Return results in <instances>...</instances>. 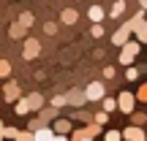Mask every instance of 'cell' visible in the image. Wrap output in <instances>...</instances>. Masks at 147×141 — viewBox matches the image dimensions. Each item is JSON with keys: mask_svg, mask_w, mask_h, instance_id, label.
I'll list each match as a JSON object with an SVG mask.
<instances>
[{"mask_svg": "<svg viewBox=\"0 0 147 141\" xmlns=\"http://www.w3.org/2000/svg\"><path fill=\"white\" fill-rule=\"evenodd\" d=\"M139 52H142V43L128 38V41L120 46V63H123V65H131L134 60H136V54H139Z\"/></svg>", "mask_w": 147, "mask_h": 141, "instance_id": "1", "label": "cell"}, {"mask_svg": "<svg viewBox=\"0 0 147 141\" xmlns=\"http://www.w3.org/2000/svg\"><path fill=\"white\" fill-rule=\"evenodd\" d=\"M38 54H41V41H38V38L25 35V38H22V57H25L27 63H33Z\"/></svg>", "mask_w": 147, "mask_h": 141, "instance_id": "2", "label": "cell"}, {"mask_svg": "<svg viewBox=\"0 0 147 141\" xmlns=\"http://www.w3.org/2000/svg\"><path fill=\"white\" fill-rule=\"evenodd\" d=\"M136 103H139V100H136V95H134V92H128V90L117 95V111H123V114H131V111L136 109Z\"/></svg>", "mask_w": 147, "mask_h": 141, "instance_id": "3", "label": "cell"}, {"mask_svg": "<svg viewBox=\"0 0 147 141\" xmlns=\"http://www.w3.org/2000/svg\"><path fill=\"white\" fill-rule=\"evenodd\" d=\"M71 128H74L71 117H55V120H52V130L57 133V138H65L71 133Z\"/></svg>", "mask_w": 147, "mask_h": 141, "instance_id": "4", "label": "cell"}, {"mask_svg": "<svg viewBox=\"0 0 147 141\" xmlns=\"http://www.w3.org/2000/svg\"><path fill=\"white\" fill-rule=\"evenodd\" d=\"M82 92H84V100H101V98L106 95V84L93 82V84H87V87H84Z\"/></svg>", "mask_w": 147, "mask_h": 141, "instance_id": "5", "label": "cell"}, {"mask_svg": "<svg viewBox=\"0 0 147 141\" xmlns=\"http://www.w3.org/2000/svg\"><path fill=\"white\" fill-rule=\"evenodd\" d=\"M120 133H123V138H125V141H144L147 138V133L142 130V125H134V122L128 128H123Z\"/></svg>", "mask_w": 147, "mask_h": 141, "instance_id": "6", "label": "cell"}, {"mask_svg": "<svg viewBox=\"0 0 147 141\" xmlns=\"http://www.w3.org/2000/svg\"><path fill=\"white\" fill-rule=\"evenodd\" d=\"M22 95V87H19V82H14V79H8V82L3 84V98L8 100V103H14L16 98Z\"/></svg>", "mask_w": 147, "mask_h": 141, "instance_id": "7", "label": "cell"}, {"mask_svg": "<svg viewBox=\"0 0 147 141\" xmlns=\"http://www.w3.org/2000/svg\"><path fill=\"white\" fill-rule=\"evenodd\" d=\"M128 38H131V27H128V22H125V25H123V27H120V30H117V33H115V35H112V38H109V41H112V43H115V46H123V43H125V41H128Z\"/></svg>", "mask_w": 147, "mask_h": 141, "instance_id": "8", "label": "cell"}, {"mask_svg": "<svg viewBox=\"0 0 147 141\" xmlns=\"http://www.w3.org/2000/svg\"><path fill=\"white\" fill-rule=\"evenodd\" d=\"M33 138H38V141H49V138H57V133L52 130V125H41V128H36V130H33Z\"/></svg>", "mask_w": 147, "mask_h": 141, "instance_id": "9", "label": "cell"}, {"mask_svg": "<svg viewBox=\"0 0 147 141\" xmlns=\"http://www.w3.org/2000/svg\"><path fill=\"white\" fill-rule=\"evenodd\" d=\"M8 35H11V38H14V41H22V38H25V35H27V27H25V25H22V22H14V25H11V27H8Z\"/></svg>", "mask_w": 147, "mask_h": 141, "instance_id": "10", "label": "cell"}, {"mask_svg": "<svg viewBox=\"0 0 147 141\" xmlns=\"http://www.w3.org/2000/svg\"><path fill=\"white\" fill-rule=\"evenodd\" d=\"M65 100H68V106H76L79 109L84 103V92L82 90H71V92H65Z\"/></svg>", "mask_w": 147, "mask_h": 141, "instance_id": "11", "label": "cell"}, {"mask_svg": "<svg viewBox=\"0 0 147 141\" xmlns=\"http://www.w3.org/2000/svg\"><path fill=\"white\" fill-rule=\"evenodd\" d=\"M104 16H106L104 5H90V8H87V19L90 22H104Z\"/></svg>", "mask_w": 147, "mask_h": 141, "instance_id": "12", "label": "cell"}, {"mask_svg": "<svg viewBox=\"0 0 147 141\" xmlns=\"http://www.w3.org/2000/svg\"><path fill=\"white\" fill-rule=\"evenodd\" d=\"M144 22H147V16H144V8H142V11H139V14H134L131 19H128V27H131V33H136L139 27L144 25Z\"/></svg>", "mask_w": 147, "mask_h": 141, "instance_id": "13", "label": "cell"}, {"mask_svg": "<svg viewBox=\"0 0 147 141\" xmlns=\"http://www.w3.org/2000/svg\"><path fill=\"white\" fill-rule=\"evenodd\" d=\"M76 19H79V14L74 8H63L60 11V22H63V25H76Z\"/></svg>", "mask_w": 147, "mask_h": 141, "instance_id": "14", "label": "cell"}, {"mask_svg": "<svg viewBox=\"0 0 147 141\" xmlns=\"http://www.w3.org/2000/svg\"><path fill=\"white\" fill-rule=\"evenodd\" d=\"M27 106H30V111H38L44 106V95L41 92H30L27 95Z\"/></svg>", "mask_w": 147, "mask_h": 141, "instance_id": "15", "label": "cell"}, {"mask_svg": "<svg viewBox=\"0 0 147 141\" xmlns=\"http://www.w3.org/2000/svg\"><path fill=\"white\" fill-rule=\"evenodd\" d=\"M14 111H16V114H19V117L30 114V106H27V98H22V95H19V98L14 100Z\"/></svg>", "mask_w": 147, "mask_h": 141, "instance_id": "16", "label": "cell"}, {"mask_svg": "<svg viewBox=\"0 0 147 141\" xmlns=\"http://www.w3.org/2000/svg\"><path fill=\"white\" fill-rule=\"evenodd\" d=\"M68 136H71L74 141H90V138H93V136H90V130H87V128H76V130L71 128V133H68Z\"/></svg>", "mask_w": 147, "mask_h": 141, "instance_id": "17", "label": "cell"}, {"mask_svg": "<svg viewBox=\"0 0 147 141\" xmlns=\"http://www.w3.org/2000/svg\"><path fill=\"white\" fill-rule=\"evenodd\" d=\"M123 11H125V0H117V3H112V8H109V19L123 16Z\"/></svg>", "mask_w": 147, "mask_h": 141, "instance_id": "18", "label": "cell"}, {"mask_svg": "<svg viewBox=\"0 0 147 141\" xmlns=\"http://www.w3.org/2000/svg\"><path fill=\"white\" fill-rule=\"evenodd\" d=\"M101 109L106 111V114H112V111H117V98H101Z\"/></svg>", "mask_w": 147, "mask_h": 141, "instance_id": "19", "label": "cell"}, {"mask_svg": "<svg viewBox=\"0 0 147 141\" xmlns=\"http://www.w3.org/2000/svg\"><path fill=\"white\" fill-rule=\"evenodd\" d=\"M71 120H76V122H84V125H87V122L93 120V114H90V111H84L82 106H79V109L74 111V117H71Z\"/></svg>", "mask_w": 147, "mask_h": 141, "instance_id": "20", "label": "cell"}, {"mask_svg": "<svg viewBox=\"0 0 147 141\" xmlns=\"http://www.w3.org/2000/svg\"><path fill=\"white\" fill-rule=\"evenodd\" d=\"M128 117H131V122H134V125H144V122H147V111H136V109H134Z\"/></svg>", "mask_w": 147, "mask_h": 141, "instance_id": "21", "label": "cell"}, {"mask_svg": "<svg viewBox=\"0 0 147 141\" xmlns=\"http://www.w3.org/2000/svg\"><path fill=\"white\" fill-rule=\"evenodd\" d=\"M16 22H22L25 27H33V22H36V16H33L30 11H22V14H19V19H16Z\"/></svg>", "mask_w": 147, "mask_h": 141, "instance_id": "22", "label": "cell"}, {"mask_svg": "<svg viewBox=\"0 0 147 141\" xmlns=\"http://www.w3.org/2000/svg\"><path fill=\"white\" fill-rule=\"evenodd\" d=\"M11 76V63L8 60H0V79H8Z\"/></svg>", "mask_w": 147, "mask_h": 141, "instance_id": "23", "label": "cell"}, {"mask_svg": "<svg viewBox=\"0 0 147 141\" xmlns=\"http://www.w3.org/2000/svg\"><path fill=\"white\" fill-rule=\"evenodd\" d=\"M49 106H55V109H63V106H68V100H65V95H55Z\"/></svg>", "mask_w": 147, "mask_h": 141, "instance_id": "24", "label": "cell"}, {"mask_svg": "<svg viewBox=\"0 0 147 141\" xmlns=\"http://www.w3.org/2000/svg\"><path fill=\"white\" fill-rule=\"evenodd\" d=\"M90 35H93V38H104V25H101V22H93V30H90Z\"/></svg>", "mask_w": 147, "mask_h": 141, "instance_id": "25", "label": "cell"}, {"mask_svg": "<svg viewBox=\"0 0 147 141\" xmlns=\"http://www.w3.org/2000/svg\"><path fill=\"white\" fill-rule=\"evenodd\" d=\"M125 79H128V82H136V79H139V68L128 65V68H125Z\"/></svg>", "mask_w": 147, "mask_h": 141, "instance_id": "26", "label": "cell"}, {"mask_svg": "<svg viewBox=\"0 0 147 141\" xmlns=\"http://www.w3.org/2000/svg\"><path fill=\"white\" fill-rule=\"evenodd\" d=\"M104 138H106V141H120V138H123V133H120V130H106V133H104Z\"/></svg>", "mask_w": 147, "mask_h": 141, "instance_id": "27", "label": "cell"}, {"mask_svg": "<svg viewBox=\"0 0 147 141\" xmlns=\"http://www.w3.org/2000/svg\"><path fill=\"white\" fill-rule=\"evenodd\" d=\"M136 38H139V43H142V41L147 43V22H144V25H142V27L136 30Z\"/></svg>", "mask_w": 147, "mask_h": 141, "instance_id": "28", "label": "cell"}, {"mask_svg": "<svg viewBox=\"0 0 147 141\" xmlns=\"http://www.w3.org/2000/svg\"><path fill=\"white\" fill-rule=\"evenodd\" d=\"M93 120H95V122H101V125H106V120H109V114H106V111L101 109L98 114H93Z\"/></svg>", "mask_w": 147, "mask_h": 141, "instance_id": "29", "label": "cell"}, {"mask_svg": "<svg viewBox=\"0 0 147 141\" xmlns=\"http://www.w3.org/2000/svg\"><path fill=\"white\" fill-rule=\"evenodd\" d=\"M136 100L147 103V84H142V87H139V92H136Z\"/></svg>", "mask_w": 147, "mask_h": 141, "instance_id": "30", "label": "cell"}, {"mask_svg": "<svg viewBox=\"0 0 147 141\" xmlns=\"http://www.w3.org/2000/svg\"><path fill=\"white\" fill-rule=\"evenodd\" d=\"M115 76H117L115 65H106V68H104V79H115Z\"/></svg>", "mask_w": 147, "mask_h": 141, "instance_id": "31", "label": "cell"}, {"mask_svg": "<svg viewBox=\"0 0 147 141\" xmlns=\"http://www.w3.org/2000/svg\"><path fill=\"white\" fill-rule=\"evenodd\" d=\"M44 30H47L49 35H55V33H57V25H55V22H47V25H44Z\"/></svg>", "mask_w": 147, "mask_h": 141, "instance_id": "32", "label": "cell"}, {"mask_svg": "<svg viewBox=\"0 0 147 141\" xmlns=\"http://www.w3.org/2000/svg\"><path fill=\"white\" fill-rule=\"evenodd\" d=\"M3 128H5V125H3V120H0V138H3Z\"/></svg>", "mask_w": 147, "mask_h": 141, "instance_id": "33", "label": "cell"}, {"mask_svg": "<svg viewBox=\"0 0 147 141\" xmlns=\"http://www.w3.org/2000/svg\"><path fill=\"white\" fill-rule=\"evenodd\" d=\"M139 5H142V8H147V0H139Z\"/></svg>", "mask_w": 147, "mask_h": 141, "instance_id": "34", "label": "cell"}, {"mask_svg": "<svg viewBox=\"0 0 147 141\" xmlns=\"http://www.w3.org/2000/svg\"><path fill=\"white\" fill-rule=\"evenodd\" d=\"M144 16H147V8H144Z\"/></svg>", "mask_w": 147, "mask_h": 141, "instance_id": "35", "label": "cell"}, {"mask_svg": "<svg viewBox=\"0 0 147 141\" xmlns=\"http://www.w3.org/2000/svg\"><path fill=\"white\" fill-rule=\"evenodd\" d=\"M125 3H131V0H125Z\"/></svg>", "mask_w": 147, "mask_h": 141, "instance_id": "36", "label": "cell"}]
</instances>
